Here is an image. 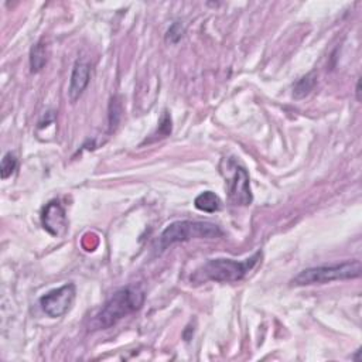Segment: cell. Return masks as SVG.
<instances>
[{
	"label": "cell",
	"mask_w": 362,
	"mask_h": 362,
	"mask_svg": "<svg viewBox=\"0 0 362 362\" xmlns=\"http://www.w3.org/2000/svg\"><path fill=\"white\" fill-rule=\"evenodd\" d=\"M144 303V293L136 286L117 290L89 322L90 329H106L127 314L139 310Z\"/></svg>",
	"instance_id": "cell-1"
},
{
	"label": "cell",
	"mask_w": 362,
	"mask_h": 362,
	"mask_svg": "<svg viewBox=\"0 0 362 362\" xmlns=\"http://www.w3.org/2000/svg\"><path fill=\"white\" fill-rule=\"evenodd\" d=\"M262 252H256L249 259L242 262L233 259H209L205 262L192 276V281H218V283H232L242 280L249 270L260 260Z\"/></svg>",
	"instance_id": "cell-2"
},
{
	"label": "cell",
	"mask_w": 362,
	"mask_h": 362,
	"mask_svg": "<svg viewBox=\"0 0 362 362\" xmlns=\"http://www.w3.org/2000/svg\"><path fill=\"white\" fill-rule=\"evenodd\" d=\"M361 276V262L359 260H346L338 264L329 266H317L301 270L291 283L294 286H310V284H322L335 280H349Z\"/></svg>",
	"instance_id": "cell-3"
},
{
	"label": "cell",
	"mask_w": 362,
	"mask_h": 362,
	"mask_svg": "<svg viewBox=\"0 0 362 362\" xmlns=\"http://www.w3.org/2000/svg\"><path fill=\"white\" fill-rule=\"evenodd\" d=\"M222 236V230L212 222L201 221H177L170 223L160 235V247L165 249L178 242L191 239H215Z\"/></svg>",
	"instance_id": "cell-4"
},
{
	"label": "cell",
	"mask_w": 362,
	"mask_h": 362,
	"mask_svg": "<svg viewBox=\"0 0 362 362\" xmlns=\"http://www.w3.org/2000/svg\"><path fill=\"white\" fill-rule=\"evenodd\" d=\"M226 163V185L228 195L233 205H249L252 202V191L247 171L235 160L229 158Z\"/></svg>",
	"instance_id": "cell-5"
},
{
	"label": "cell",
	"mask_w": 362,
	"mask_h": 362,
	"mask_svg": "<svg viewBox=\"0 0 362 362\" xmlns=\"http://www.w3.org/2000/svg\"><path fill=\"white\" fill-rule=\"evenodd\" d=\"M75 300V286L66 283L58 288H54L40 298V305L42 311L52 318L64 315L72 305Z\"/></svg>",
	"instance_id": "cell-6"
},
{
	"label": "cell",
	"mask_w": 362,
	"mask_h": 362,
	"mask_svg": "<svg viewBox=\"0 0 362 362\" xmlns=\"http://www.w3.org/2000/svg\"><path fill=\"white\" fill-rule=\"evenodd\" d=\"M41 222L44 229L52 236H61L66 230V215L59 201H49L42 209Z\"/></svg>",
	"instance_id": "cell-7"
},
{
	"label": "cell",
	"mask_w": 362,
	"mask_h": 362,
	"mask_svg": "<svg viewBox=\"0 0 362 362\" xmlns=\"http://www.w3.org/2000/svg\"><path fill=\"white\" fill-rule=\"evenodd\" d=\"M90 79V66L83 61H76L71 74V82L68 88V95L71 102H75L86 89Z\"/></svg>",
	"instance_id": "cell-8"
},
{
	"label": "cell",
	"mask_w": 362,
	"mask_h": 362,
	"mask_svg": "<svg viewBox=\"0 0 362 362\" xmlns=\"http://www.w3.org/2000/svg\"><path fill=\"white\" fill-rule=\"evenodd\" d=\"M194 205L197 209H199L202 212H215V211L221 209L222 202H221V198L215 192L204 191L194 199Z\"/></svg>",
	"instance_id": "cell-9"
},
{
	"label": "cell",
	"mask_w": 362,
	"mask_h": 362,
	"mask_svg": "<svg viewBox=\"0 0 362 362\" xmlns=\"http://www.w3.org/2000/svg\"><path fill=\"white\" fill-rule=\"evenodd\" d=\"M315 83H317V76H315V72L311 71V72H308L307 75L301 76V78L296 82V85H294V88H293V96H294L296 99L305 98V96L313 90V88L315 86Z\"/></svg>",
	"instance_id": "cell-10"
},
{
	"label": "cell",
	"mask_w": 362,
	"mask_h": 362,
	"mask_svg": "<svg viewBox=\"0 0 362 362\" xmlns=\"http://www.w3.org/2000/svg\"><path fill=\"white\" fill-rule=\"evenodd\" d=\"M47 62V47L42 41H38L30 51V68L31 72H40Z\"/></svg>",
	"instance_id": "cell-11"
},
{
	"label": "cell",
	"mask_w": 362,
	"mask_h": 362,
	"mask_svg": "<svg viewBox=\"0 0 362 362\" xmlns=\"http://www.w3.org/2000/svg\"><path fill=\"white\" fill-rule=\"evenodd\" d=\"M16 167H17L16 156L11 154V153H6L4 157L1 158V165H0V175H1V178L3 180L8 178L14 173Z\"/></svg>",
	"instance_id": "cell-12"
},
{
	"label": "cell",
	"mask_w": 362,
	"mask_h": 362,
	"mask_svg": "<svg viewBox=\"0 0 362 362\" xmlns=\"http://www.w3.org/2000/svg\"><path fill=\"white\" fill-rule=\"evenodd\" d=\"M182 31H184V28L181 27V24H180V23H174V24L168 28V31H167V35H165L167 41H170V42H177V41L181 38Z\"/></svg>",
	"instance_id": "cell-13"
},
{
	"label": "cell",
	"mask_w": 362,
	"mask_h": 362,
	"mask_svg": "<svg viewBox=\"0 0 362 362\" xmlns=\"http://www.w3.org/2000/svg\"><path fill=\"white\" fill-rule=\"evenodd\" d=\"M359 92H361V81H358V83H356V99L359 100L361 98H359Z\"/></svg>",
	"instance_id": "cell-14"
}]
</instances>
